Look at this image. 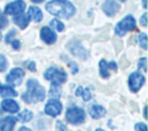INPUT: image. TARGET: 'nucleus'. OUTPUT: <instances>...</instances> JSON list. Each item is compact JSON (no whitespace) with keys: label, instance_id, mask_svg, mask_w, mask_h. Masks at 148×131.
<instances>
[{"label":"nucleus","instance_id":"1","mask_svg":"<svg viewBox=\"0 0 148 131\" xmlns=\"http://www.w3.org/2000/svg\"><path fill=\"white\" fill-rule=\"evenodd\" d=\"M46 10L57 17L69 18L76 13L75 6L67 0H51L45 5Z\"/></svg>","mask_w":148,"mask_h":131},{"label":"nucleus","instance_id":"2","mask_svg":"<svg viewBox=\"0 0 148 131\" xmlns=\"http://www.w3.org/2000/svg\"><path fill=\"white\" fill-rule=\"evenodd\" d=\"M45 88L39 84L38 80L29 78L27 80V91L22 94V100L27 103L40 102L45 99Z\"/></svg>","mask_w":148,"mask_h":131},{"label":"nucleus","instance_id":"3","mask_svg":"<svg viewBox=\"0 0 148 131\" xmlns=\"http://www.w3.org/2000/svg\"><path fill=\"white\" fill-rule=\"evenodd\" d=\"M66 121L73 125H79L82 124L86 120V111L83 108L79 107V106H71L66 109V114H65Z\"/></svg>","mask_w":148,"mask_h":131},{"label":"nucleus","instance_id":"4","mask_svg":"<svg viewBox=\"0 0 148 131\" xmlns=\"http://www.w3.org/2000/svg\"><path fill=\"white\" fill-rule=\"evenodd\" d=\"M136 29V22L135 18L132 15H126L124 18H121L114 26V33L118 37H123L126 32L133 31Z\"/></svg>","mask_w":148,"mask_h":131},{"label":"nucleus","instance_id":"5","mask_svg":"<svg viewBox=\"0 0 148 131\" xmlns=\"http://www.w3.org/2000/svg\"><path fill=\"white\" fill-rule=\"evenodd\" d=\"M44 78L46 80H50L56 84H62L67 80V74L65 70L58 68V67H50L44 72Z\"/></svg>","mask_w":148,"mask_h":131},{"label":"nucleus","instance_id":"6","mask_svg":"<svg viewBox=\"0 0 148 131\" xmlns=\"http://www.w3.org/2000/svg\"><path fill=\"white\" fill-rule=\"evenodd\" d=\"M24 78V71L21 68H13L6 76L7 85L9 86H18L21 85Z\"/></svg>","mask_w":148,"mask_h":131},{"label":"nucleus","instance_id":"7","mask_svg":"<svg viewBox=\"0 0 148 131\" xmlns=\"http://www.w3.org/2000/svg\"><path fill=\"white\" fill-rule=\"evenodd\" d=\"M145 82H146V78H145V76L141 72H139V71L132 72L130 75V77H128V87H130V91H132L133 93L138 92L142 87V85L145 84Z\"/></svg>","mask_w":148,"mask_h":131},{"label":"nucleus","instance_id":"8","mask_svg":"<svg viewBox=\"0 0 148 131\" xmlns=\"http://www.w3.org/2000/svg\"><path fill=\"white\" fill-rule=\"evenodd\" d=\"M25 2L23 0H14L9 3H7L5 6V14L6 15H12V16H15V15H18V14H22L25 9Z\"/></svg>","mask_w":148,"mask_h":131},{"label":"nucleus","instance_id":"9","mask_svg":"<svg viewBox=\"0 0 148 131\" xmlns=\"http://www.w3.org/2000/svg\"><path fill=\"white\" fill-rule=\"evenodd\" d=\"M67 48L73 55L77 56L79 59H81V60L88 59V52L86 51V48L81 45V43L79 40H71L67 45Z\"/></svg>","mask_w":148,"mask_h":131},{"label":"nucleus","instance_id":"10","mask_svg":"<svg viewBox=\"0 0 148 131\" xmlns=\"http://www.w3.org/2000/svg\"><path fill=\"white\" fill-rule=\"evenodd\" d=\"M61 110H62V105L58 99H50L44 107V113L51 117H56L60 115Z\"/></svg>","mask_w":148,"mask_h":131},{"label":"nucleus","instance_id":"11","mask_svg":"<svg viewBox=\"0 0 148 131\" xmlns=\"http://www.w3.org/2000/svg\"><path fill=\"white\" fill-rule=\"evenodd\" d=\"M39 36H40V39L47 45H53L57 41V34L50 26H43L40 29Z\"/></svg>","mask_w":148,"mask_h":131},{"label":"nucleus","instance_id":"12","mask_svg":"<svg viewBox=\"0 0 148 131\" xmlns=\"http://www.w3.org/2000/svg\"><path fill=\"white\" fill-rule=\"evenodd\" d=\"M1 109H2L3 111L10 113V114H15V113H18V110H20V105H18L15 100L8 98V99L2 100V102H1Z\"/></svg>","mask_w":148,"mask_h":131},{"label":"nucleus","instance_id":"13","mask_svg":"<svg viewBox=\"0 0 148 131\" xmlns=\"http://www.w3.org/2000/svg\"><path fill=\"white\" fill-rule=\"evenodd\" d=\"M102 9L106 16H114L119 10V5L114 0H105L102 5Z\"/></svg>","mask_w":148,"mask_h":131},{"label":"nucleus","instance_id":"14","mask_svg":"<svg viewBox=\"0 0 148 131\" xmlns=\"http://www.w3.org/2000/svg\"><path fill=\"white\" fill-rule=\"evenodd\" d=\"M16 124V117L5 116L0 120V131H13Z\"/></svg>","mask_w":148,"mask_h":131},{"label":"nucleus","instance_id":"15","mask_svg":"<svg viewBox=\"0 0 148 131\" xmlns=\"http://www.w3.org/2000/svg\"><path fill=\"white\" fill-rule=\"evenodd\" d=\"M88 111H89V115L95 120H98V118L103 117L106 114V109L101 105H91V106H89Z\"/></svg>","mask_w":148,"mask_h":131},{"label":"nucleus","instance_id":"16","mask_svg":"<svg viewBox=\"0 0 148 131\" xmlns=\"http://www.w3.org/2000/svg\"><path fill=\"white\" fill-rule=\"evenodd\" d=\"M13 21H14V23L20 28V29H25L28 25H29V23H30V17H29V15L28 14H18V15H15L14 16V18H13Z\"/></svg>","mask_w":148,"mask_h":131},{"label":"nucleus","instance_id":"17","mask_svg":"<svg viewBox=\"0 0 148 131\" xmlns=\"http://www.w3.org/2000/svg\"><path fill=\"white\" fill-rule=\"evenodd\" d=\"M27 14L29 15L30 20H32L36 23H39L43 20V13H42L40 8H38L37 6H30L28 8V13Z\"/></svg>","mask_w":148,"mask_h":131},{"label":"nucleus","instance_id":"18","mask_svg":"<svg viewBox=\"0 0 148 131\" xmlns=\"http://www.w3.org/2000/svg\"><path fill=\"white\" fill-rule=\"evenodd\" d=\"M0 95L3 97L5 99H8V98L16 97V95H17V92L14 90L13 86H9V85H1V84H0Z\"/></svg>","mask_w":148,"mask_h":131},{"label":"nucleus","instance_id":"19","mask_svg":"<svg viewBox=\"0 0 148 131\" xmlns=\"http://www.w3.org/2000/svg\"><path fill=\"white\" fill-rule=\"evenodd\" d=\"M75 95L76 97H81L83 101H89L91 99V92L88 87H83V86H79L75 91Z\"/></svg>","mask_w":148,"mask_h":131},{"label":"nucleus","instance_id":"20","mask_svg":"<svg viewBox=\"0 0 148 131\" xmlns=\"http://www.w3.org/2000/svg\"><path fill=\"white\" fill-rule=\"evenodd\" d=\"M32 117H34L32 111H31V110H29V109H24V110H22L21 113H18V114H17L16 121H20V122H22V123H27V122L31 121V120H32Z\"/></svg>","mask_w":148,"mask_h":131},{"label":"nucleus","instance_id":"21","mask_svg":"<svg viewBox=\"0 0 148 131\" xmlns=\"http://www.w3.org/2000/svg\"><path fill=\"white\" fill-rule=\"evenodd\" d=\"M60 95H61L60 85L59 84H56V83H52L51 84V87H50V91H49V97L51 99H59Z\"/></svg>","mask_w":148,"mask_h":131},{"label":"nucleus","instance_id":"22","mask_svg":"<svg viewBox=\"0 0 148 131\" xmlns=\"http://www.w3.org/2000/svg\"><path fill=\"white\" fill-rule=\"evenodd\" d=\"M99 76L102 78H108L110 76V69L108 67V62L104 59L99 61Z\"/></svg>","mask_w":148,"mask_h":131},{"label":"nucleus","instance_id":"23","mask_svg":"<svg viewBox=\"0 0 148 131\" xmlns=\"http://www.w3.org/2000/svg\"><path fill=\"white\" fill-rule=\"evenodd\" d=\"M136 43L140 45V47L142 49H147V36H146V33H143V32L139 33L136 36Z\"/></svg>","mask_w":148,"mask_h":131},{"label":"nucleus","instance_id":"24","mask_svg":"<svg viewBox=\"0 0 148 131\" xmlns=\"http://www.w3.org/2000/svg\"><path fill=\"white\" fill-rule=\"evenodd\" d=\"M50 26H52L54 30H57V31H59V32H62V31L65 30V25H64L59 20H57V18H53V20L50 22Z\"/></svg>","mask_w":148,"mask_h":131},{"label":"nucleus","instance_id":"25","mask_svg":"<svg viewBox=\"0 0 148 131\" xmlns=\"http://www.w3.org/2000/svg\"><path fill=\"white\" fill-rule=\"evenodd\" d=\"M61 59H62V60H65V61L67 62V64H68V66H69V68H71L72 74H76V72L79 71V67L76 66V63H75V62H73L72 60H69L67 56H64V55H61Z\"/></svg>","mask_w":148,"mask_h":131},{"label":"nucleus","instance_id":"26","mask_svg":"<svg viewBox=\"0 0 148 131\" xmlns=\"http://www.w3.org/2000/svg\"><path fill=\"white\" fill-rule=\"evenodd\" d=\"M8 67V61L7 57L3 54H0V72H3Z\"/></svg>","mask_w":148,"mask_h":131},{"label":"nucleus","instance_id":"27","mask_svg":"<svg viewBox=\"0 0 148 131\" xmlns=\"http://www.w3.org/2000/svg\"><path fill=\"white\" fill-rule=\"evenodd\" d=\"M147 62V59L146 57H141L140 60H139V62H138V68H139V70H142V72H146L147 71V67H146V63Z\"/></svg>","mask_w":148,"mask_h":131},{"label":"nucleus","instance_id":"28","mask_svg":"<svg viewBox=\"0 0 148 131\" xmlns=\"http://www.w3.org/2000/svg\"><path fill=\"white\" fill-rule=\"evenodd\" d=\"M16 34V30H14V29H12L8 33H7V36H6V38H5V41L7 43V44H9L13 39H14V36Z\"/></svg>","mask_w":148,"mask_h":131},{"label":"nucleus","instance_id":"29","mask_svg":"<svg viewBox=\"0 0 148 131\" xmlns=\"http://www.w3.org/2000/svg\"><path fill=\"white\" fill-rule=\"evenodd\" d=\"M24 67L30 71H36V63L34 61H25L24 62Z\"/></svg>","mask_w":148,"mask_h":131},{"label":"nucleus","instance_id":"30","mask_svg":"<svg viewBox=\"0 0 148 131\" xmlns=\"http://www.w3.org/2000/svg\"><path fill=\"white\" fill-rule=\"evenodd\" d=\"M8 18L3 15V14H0V29H3L8 25Z\"/></svg>","mask_w":148,"mask_h":131},{"label":"nucleus","instance_id":"31","mask_svg":"<svg viewBox=\"0 0 148 131\" xmlns=\"http://www.w3.org/2000/svg\"><path fill=\"white\" fill-rule=\"evenodd\" d=\"M9 44L12 45L13 49H15V51H17V49H20V48H21V41H20L18 39H13Z\"/></svg>","mask_w":148,"mask_h":131},{"label":"nucleus","instance_id":"32","mask_svg":"<svg viewBox=\"0 0 148 131\" xmlns=\"http://www.w3.org/2000/svg\"><path fill=\"white\" fill-rule=\"evenodd\" d=\"M56 128H57L58 131H68L67 126H66L61 121H57V123H56Z\"/></svg>","mask_w":148,"mask_h":131},{"label":"nucleus","instance_id":"33","mask_svg":"<svg viewBox=\"0 0 148 131\" xmlns=\"http://www.w3.org/2000/svg\"><path fill=\"white\" fill-rule=\"evenodd\" d=\"M135 131H147V125L145 123H136L135 124Z\"/></svg>","mask_w":148,"mask_h":131},{"label":"nucleus","instance_id":"34","mask_svg":"<svg viewBox=\"0 0 148 131\" xmlns=\"http://www.w3.org/2000/svg\"><path fill=\"white\" fill-rule=\"evenodd\" d=\"M108 67H109V69H111V70H113V71H116V70L118 69V64H117L114 61L108 62Z\"/></svg>","mask_w":148,"mask_h":131},{"label":"nucleus","instance_id":"35","mask_svg":"<svg viewBox=\"0 0 148 131\" xmlns=\"http://www.w3.org/2000/svg\"><path fill=\"white\" fill-rule=\"evenodd\" d=\"M140 23H141L142 26H147V14L146 13L142 14V16L140 18Z\"/></svg>","mask_w":148,"mask_h":131},{"label":"nucleus","instance_id":"36","mask_svg":"<svg viewBox=\"0 0 148 131\" xmlns=\"http://www.w3.org/2000/svg\"><path fill=\"white\" fill-rule=\"evenodd\" d=\"M18 131H31V130L28 129V128H25V126H21V128L18 129Z\"/></svg>","mask_w":148,"mask_h":131},{"label":"nucleus","instance_id":"37","mask_svg":"<svg viewBox=\"0 0 148 131\" xmlns=\"http://www.w3.org/2000/svg\"><path fill=\"white\" fill-rule=\"evenodd\" d=\"M143 117H145V118H147V107H145V108H143Z\"/></svg>","mask_w":148,"mask_h":131},{"label":"nucleus","instance_id":"38","mask_svg":"<svg viewBox=\"0 0 148 131\" xmlns=\"http://www.w3.org/2000/svg\"><path fill=\"white\" fill-rule=\"evenodd\" d=\"M34 3H40V2H43L44 0H31Z\"/></svg>","mask_w":148,"mask_h":131},{"label":"nucleus","instance_id":"39","mask_svg":"<svg viewBox=\"0 0 148 131\" xmlns=\"http://www.w3.org/2000/svg\"><path fill=\"white\" fill-rule=\"evenodd\" d=\"M142 6H143V8H147V5H146V0H142Z\"/></svg>","mask_w":148,"mask_h":131},{"label":"nucleus","instance_id":"40","mask_svg":"<svg viewBox=\"0 0 148 131\" xmlns=\"http://www.w3.org/2000/svg\"><path fill=\"white\" fill-rule=\"evenodd\" d=\"M95 131H105V130H103V129H101V128H97Z\"/></svg>","mask_w":148,"mask_h":131},{"label":"nucleus","instance_id":"41","mask_svg":"<svg viewBox=\"0 0 148 131\" xmlns=\"http://www.w3.org/2000/svg\"><path fill=\"white\" fill-rule=\"evenodd\" d=\"M118 1H120V2H125L126 0H118Z\"/></svg>","mask_w":148,"mask_h":131},{"label":"nucleus","instance_id":"42","mask_svg":"<svg viewBox=\"0 0 148 131\" xmlns=\"http://www.w3.org/2000/svg\"><path fill=\"white\" fill-rule=\"evenodd\" d=\"M1 38H2V34H1V32H0V40H1Z\"/></svg>","mask_w":148,"mask_h":131},{"label":"nucleus","instance_id":"43","mask_svg":"<svg viewBox=\"0 0 148 131\" xmlns=\"http://www.w3.org/2000/svg\"><path fill=\"white\" fill-rule=\"evenodd\" d=\"M1 114H2V109L0 108V115H1Z\"/></svg>","mask_w":148,"mask_h":131}]
</instances>
